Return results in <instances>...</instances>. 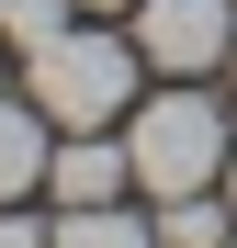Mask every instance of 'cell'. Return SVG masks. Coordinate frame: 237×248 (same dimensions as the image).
Here are the masks:
<instances>
[{"mask_svg": "<svg viewBox=\"0 0 237 248\" xmlns=\"http://www.w3.org/2000/svg\"><path fill=\"white\" fill-rule=\"evenodd\" d=\"M23 91L46 102L57 136H91L136 102V34H102V23H68L46 46H23Z\"/></svg>", "mask_w": 237, "mask_h": 248, "instance_id": "1", "label": "cell"}, {"mask_svg": "<svg viewBox=\"0 0 237 248\" xmlns=\"http://www.w3.org/2000/svg\"><path fill=\"white\" fill-rule=\"evenodd\" d=\"M125 158H136V192L147 203H170V192H215L226 181V102H204L192 79H170L158 102H136V124H125Z\"/></svg>", "mask_w": 237, "mask_h": 248, "instance_id": "2", "label": "cell"}, {"mask_svg": "<svg viewBox=\"0 0 237 248\" xmlns=\"http://www.w3.org/2000/svg\"><path fill=\"white\" fill-rule=\"evenodd\" d=\"M125 34H136V57H147L158 79H204V68H226V46H237V12H226V0H136Z\"/></svg>", "mask_w": 237, "mask_h": 248, "instance_id": "3", "label": "cell"}, {"mask_svg": "<svg viewBox=\"0 0 237 248\" xmlns=\"http://www.w3.org/2000/svg\"><path fill=\"white\" fill-rule=\"evenodd\" d=\"M125 181H136V158H125V136H113V124L57 136V158H46V192H57V203H113Z\"/></svg>", "mask_w": 237, "mask_h": 248, "instance_id": "4", "label": "cell"}, {"mask_svg": "<svg viewBox=\"0 0 237 248\" xmlns=\"http://www.w3.org/2000/svg\"><path fill=\"white\" fill-rule=\"evenodd\" d=\"M46 158H57V124H46V102H12L0 91V203H23V192H46Z\"/></svg>", "mask_w": 237, "mask_h": 248, "instance_id": "5", "label": "cell"}, {"mask_svg": "<svg viewBox=\"0 0 237 248\" xmlns=\"http://www.w3.org/2000/svg\"><path fill=\"white\" fill-rule=\"evenodd\" d=\"M46 248H158V226H136L125 203H57V237Z\"/></svg>", "mask_w": 237, "mask_h": 248, "instance_id": "6", "label": "cell"}, {"mask_svg": "<svg viewBox=\"0 0 237 248\" xmlns=\"http://www.w3.org/2000/svg\"><path fill=\"white\" fill-rule=\"evenodd\" d=\"M226 215L237 203H215V192H170L158 203V248H226Z\"/></svg>", "mask_w": 237, "mask_h": 248, "instance_id": "7", "label": "cell"}, {"mask_svg": "<svg viewBox=\"0 0 237 248\" xmlns=\"http://www.w3.org/2000/svg\"><path fill=\"white\" fill-rule=\"evenodd\" d=\"M68 12H79V0H12L0 34H12V46H46V34H68Z\"/></svg>", "mask_w": 237, "mask_h": 248, "instance_id": "8", "label": "cell"}, {"mask_svg": "<svg viewBox=\"0 0 237 248\" xmlns=\"http://www.w3.org/2000/svg\"><path fill=\"white\" fill-rule=\"evenodd\" d=\"M46 237H57V226H34L23 203H0V248H46Z\"/></svg>", "mask_w": 237, "mask_h": 248, "instance_id": "9", "label": "cell"}, {"mask_svg": "<svg viewBox=\"0 0 237 248\" xmlns=\"http://www.w3.org/2000/svg\"><path fill=\"white\" fill-rule=\"evenodd\" d=\"M79 12H136V0H79Z\"/></svg>", "mask_w": 237, "mask_h": 248, "instance_id": "10", "label": "cell"}, {"mask_svg": "<svg viewBox=\"0 0 237 248\" xmlns=\"http://www.w3.org/2000/svg\"><path fill=\"white\" fill-rule=\"evenodd\" d=\"M226 203H237V158H226Z\"/></svg>", "mask_w": 237, "mask_h": 248, "instance_id": "11", "label": "cell"}, {"mask_svg": "<svg viewBox=\"0 0 237 248\" xmlns=\"http://www.w3.org/2000/svg\"><path fill=\"white\" fill-rule=\"evenodd\" d=\"M226 91H237V46H226Z\"/></svg>", "mask_w": 237, "mask_h": 248, "instance_id": "12", "label": "cell"}, {"mask_svg": "<svg viewBox=\"0 0 237 248\" xmlns=\"http://www.w3.org/2000/svg\"><path fill=\"white\" fill-rule=\"evenodd\" d=\"M0 12H12V0H0Z\"/></svg>", "mask_w": 237, "mask_h": 248, "instance_id": "13", "label": "cell"}, {"mask_svg": "<svg viewBox=\"0 0 237 248\" xmlns=\"http://www.w3.org/2000/svg\"><path fill=\"white\" fill-rule=\"evenodd\" d=\"M226 248H237V237H226Z\"/></svg>", "mask_w": 237, "mask_h": 248, "instance_id": "14", "label": "cell"}]
</instances>
